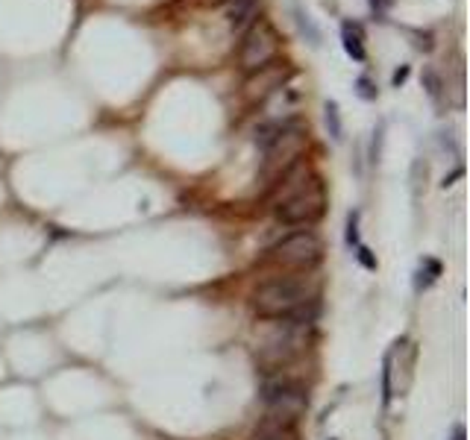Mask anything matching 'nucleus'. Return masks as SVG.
I'll return each mask as SVG.
<instances>
[{
    "label": "nucleus",
    "instance_id": "nucleus-13",
    "mask_svg": "<svg viewBox=\"0 0 470 440\" xmlns=\"http://www.w3.org/2000/svg\"><path fill=\"white\" fill-rule=\"evenodd\" d=\"M256 440H291V432H288V429H282V426L262 423V429L256 432Z\"/></svg>",
    "mask_w": 470,
    "mask_h": 440
},
{
    "label": "nucleus",
    "instance_id": "nucleus-12",
    "mask_svg": "<svg viewBox=\"0 0 470 440\" xmlns=\"http://www.w3.org/2000/svg\"><path fill=\"white\" fill-rule=\"evenodd\" d=\"M323 112H326V115H323V121H326L329 135L336 138V141H341V112H338V103H336V100H329Z\"/></svg>",
    "mask_w": 470,
    "mask_h": 440
},
{
    "label": "nucleus",
    "instance_id": "nucleus-17",
    "mask_svg": "<svg viewBox=\"0 0 470 440\" xmlns=\"http://www.w3.org/2000/svg\"><path fill=\"white\" fill-rule=\"evenodd\" d=\"M370 6H374V12H379L385 6V0H370Z\"/></svg>",
    "mask_w": 470,
    "mask_h": 440
},
{
    "label": "nucleus",
    "instance_id": "nucleus-1",
    "mask_svg": "<svg viewBox=\"0 0 470 440\" xmlns=\"http://www.w3.org/2000/svg\"><path fill=\"white\" fill-rule=\"evenodd\" d=\"M326 209V191L321 176L309 170V165L297 162L277 179L273 191V212L288 226H306L315 224Z\"/></svg>",
    "mask_w": 470,
    "mask_h": 440
},
{
    "label": "nucleus",
    "instance_id": "nucleus-15",
    "mask_svg": "<svg viewBox=\"0 0 470 440\" xmlns=\"http://www.w3.org/2000/svg\"><path fill=\"white\" fill-rule=\"evenodd\" d=\"M426 86H429V94H438V88H441V83H438V76H435L432 71H426Z\"/></svg>",
    "mask_w": 470,
    "mask_h": 440
},
{
    "label": "nucleus",
    "instance_id": "nucleus-16",
    "mask_svg": "<svg viewBox=\"0 0 470 440\" xmlns=\"http://www.w3.org/2000/svg\"><path fill=\"white\" fill-rule=\"evenodd\" d=\"M406 79H408V65H403V68L394 74V88H400V86L406 83Z\"/></svg>",
    "mask_w": 470,
    "mask_h": 440
},
{
    "label": "nucleus",
    "instance_id": "nucleus-14",
    "mask_svg": "<svg viewBox=\"0 0 470 440\" xmlns=\"http://www.w3.org/2000/svg\"><path fill=\"white\" fill-rule=\"evenodd\" d=\"M356 91H359L362 100H377V88H374V83H370L367 76H359V79H356Z\"/></svg>",
    "mask_w": 470,
    "mask_h": 440
},
{
    "label": "nucleus",
    "instance_id": "nucleus-2",
    "mask_svg": "<svg viewBox=\"0 0 470 440\" xmlns=\"http://www.w3.org/2000/svg\"><path fill=\"white\" fill-rule=\"evenodd\" d=\"M315 282H309L306 276H277L253 291V306L262 317L291 320L303 314V308L315 299Z\"/></svg>",
    "mask_w": 470,
    "mask_h": 440
},
{
    "label": "nucleus",
    "instance_id": "nucleus-7",
    "mask_svg": "<svg viewBox=\"0 0 470 440\" xmlns=\"http://www.w3.org/2000/svg\"><path fill=\"white\" fill-rule=\"evenodd\" d=\"M318 258H321V241H318L315 232L285 235L282 241L270 250V262L280 265V267H288V270L311 267V265H318Z\"/></svg>",
    "mask_w": 470,
    "mask_h": 440
},
{
    "label": "nucleus",
    "instance_id": "nucleus-8",
    "mask_svg": "<svg viewBox=\"0 0 470 440\" xmlns=\"http://www.w3.org/2000/svg\"><path fill=\"white\" fill-rule=\"evenodd\" d=\"M291 76V68H285V62H270L268 68H262V71H253L250 76H247V83H244V94L250 97V100H262V97H268L270 91H277V88H282V83Z\"/></svg>",
    "mask_w": 470,
    "mask_h": 440
},
{
    "label": "nucleus",
    "instance_id": "nucleus-11",
    "mask_svg": "<svg viewBox=\"0 0 470 440\" xmlns=\"http://www.w3.org/2000/svg\"><path fill=\"white\" fill-rule=\"evenodd\" d=\"M294 21H297L300 35L306 38V42H309L311 47H321V30L315 27V21H311V15H309L303 6H294Z\"/></svg>",
    "mask_w": 470,
    "mask_h": 440
},
{
    "label": "nucleus",
    "instance_id": "nucleus-6",
    "mask_svg": "<svg viewBox=\"0 0 470 440\" xmlns=\"http://www.w3.org/2000/svg\"><path fill=\"white\" fill-rule=\"evenodd\" d=\"M306 408V390L294 382H273L265 388V423L291 429Z\"/></svg>",
    "mask_w": 470,
    "mask_h": 440
},
{
    "label": "nucleus",
    "instance_id": "nucleus-10",
    "mask_svg": "<svg viewBox=\"0 0 470 440\" xmlns=\"http://www.w3.org/2000/svg\"><path fill=\"white\" fill-rule=\"evenodd\" d=\"M341 45H344L347 56L356 59V62H365V59H367V50H365V42H362V30L356 24H344L341 27Z\"/></svg>",
    "mask_w": 470,
    "mask_h": 440
},
{
    "label": "nucleus",
    "instance_id": "nucleus-9",
    "mask_svg": "<svg viewBox=\"0 0 470 440\" xmlns=\"http://www.w3.org/2000/svg\"><path fill=\"white\" fill-rule=\"evenodd\" d=\"M262 0H224L227 21L232 27H250L253 21H259Z\"/></svg>",
    "mask_w": 470,
    "mask_h": 440
},
{
    "label": "nucleus",
    "instance_id": "nucleus-5",
    "mask_svg": "<svg viewBox=\"0 0 470 440\" xmlns=\"http://www.w3.org/2000/svg\"><path fill=\"white\" fill-rule=\"evenodd\" d=\"M280 47H282V38L277 33L270 21L259 18V21H253L241 38V50H239V65L253 74V71H262L268 68L270 62H277L280 59Z\"/></svg>",
    "mask_w": 470,
    "mask_h": 440
},
{
    "label": "nucleus",
    "instance_id": "nucleus-3",
    "mask_svg": "<svg viewBox=\"0 0 470 440\" xmlns=\"http://www.w3.org/2000/svg\"><path fill=\"white\" fill-rule=\"evenodd\" d=\"M306 341H309V323H303L300 317L280 320L259 341V361L270 370L285 367L306 349Z\"/></svg>",
    "mask_w": 470,
    "mask_h": 440
},
{
    "label": "nucleus",
    "instance_id": "nucleus-4",
    "mask_svg": "<svg viewBox=\"0 0 470 440\" xmlns=\"http://www.w3.org/2000/svg\"><path fill=\"white\" fill-rule=\"evenodd\" d=\"M306 144H309V132L300 127V124H282L277 127L273 138L262 147L265 150V168L262 173L270 176V179H280L285 170H291L294 165L300 162V156L306 153Z\"/></svg>",
    "mask_w": 470,
    "mask_h": 440
}]
</instances>
